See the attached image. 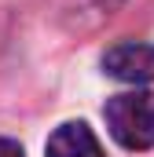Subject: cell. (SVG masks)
<instances>
[{"mask_svg":"<svg viewBox=\"0 0 154 157\" xmlns=\"http://www.w3.org/2000/svg\"><path fill=\"white\" fill-rule=\"evenodd\" d=\"M107 128L125 150L154 146V91H125L103 106Z\"/></svg>","mask_w":154,"mask_h":157,"instance_id":"cell-1","label":"cell"},{"mask_svg":"<svg viewBox=\"0 0 154 157\" xmlns=\"http://www.w3.org/2000/svg\"><path fill=\"white\" fill-rule=\"evenodd\" d=\"M103 70L114 80H125V84H151L154 80V44L121 40L114 48H107Z\"/></svg>","mask_w":154,"mask_h":157,"instance_id":"cell-2","label":"cell"},{"mask_svg":"<svg viewBox=\"0 0 154 157\" xmlns=\"http://www.w3.org/2000/svg\"><path fill=\"white\" fill-rule=\"evenodd\" d=\"M128 0H51V18L66 33H92L114 18Z\"/></svg>","mask_w":154,"mask_h":157,"instance_id":"cell-3","label":"cell"},{"mask_svg":"<svg viewBox=\"0 0 154 157\" xmlns=\"http://www.w3.org/2000/svg\"><path fill=\"white\" fill-rule=\"evenodd\" d=\"M44 154L48 157H103V146L84 121H66L51 132Z\"/></svg>","mask_w":154,"mask_h":157,"instance_id":"cell-4","label":"cell"},{"mask_svg":"<svg viewBox=\"0 0 154 157\" xmlns=\"http://www.w3.org/2000/svg\"><path fill=\"white\" fill-rule=\"evenodd\" d=\"M0 157H26L15 139H0Z\"/></svg>","mask_w":154,"mask_h":157,"instance_id":"cell-5","label":"cell"}]
</instances>
